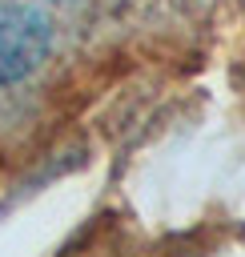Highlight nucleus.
Listing matches in <instances>:
<instances>
[{
  "label": "nucleus",
  "instance_id": "nucleus-1",
  "mask_svg": "<svg viewBox=\"0 0 245 257\" xmlns=\"http://www.w3.org/2000/svg\"><path fill=\"white\" fill-rule=\"evenodd\" d=\"M48 48V24L28 8H0V84L20 80L40 64Z\"/></svg>",
  "mask_w": 245,
  "mask_h": 257
}]
</instances>
